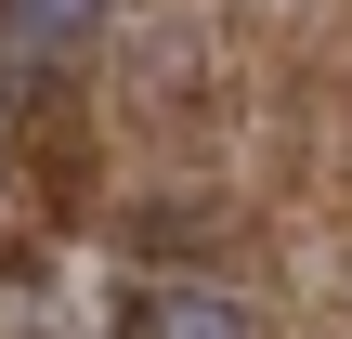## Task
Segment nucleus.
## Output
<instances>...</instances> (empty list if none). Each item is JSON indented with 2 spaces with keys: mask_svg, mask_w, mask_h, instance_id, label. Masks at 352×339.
Returning a JSON list of instances; mask_svg holds the SVG:
<instances>
[{
  "mask_svg": "<svg viewBox=\"0 0 352 339\" xmlns=\"http://www.w3.org/2000/svg\"><path fill=\"white\" fill-rule=\"evenodd\" d=\"M13 157H26V183H39V209H91V183H104L91 105H78V91H52V78L13 105Z\"/></svg>",
  "mask_w": 352,
  "mask_h": 339,
  "instance_id": "f257e3e1",
  "label": "nucleus"
},
{
  "mask_svg": "<svg viewBox=\"0 0 352 339\" xmlns=\"http://www.w3.org/2000/svg\"><path fill=\"white\" fill-rule=\"evenodd\" d=\"M104 26V0H0V52H78Z\"/></svg>",
  "mask_w": 352,
  "mask_h": 339,
  "instance_id": "7ed1b4c3",
  "label": "nucleus"
},
{
  "mask_svg": "<svg viewBox=\"0 0 352 339\" xmlns=\"http://www.w3.org/2000/svg\"><path fill=\"white\" fill-rule=\"evenodd\" d=\"M118 339H248V314L222 287H131L118 300Z\"/></svg>",
  "mask_w": 352,
  "mask_h": 339,
  "instance_id": "f03ea898",
  "label": "nucleus"
}]
</instances>
